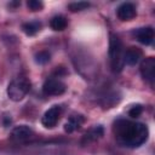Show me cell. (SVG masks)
Listing matches in <instances>:
<instances>
[{
    "label": "cell",
    "instance_id": "cell-1",
    "mask_svg": "<svg viewBox=\"0 0 155 155\" xmlns=\"http://www.w3.org/2000/svg\"><path fill=\"white\" fill-rule=\"evenodd\" d=\"M113 132L119 144L126 148H138L147 142L149 130L142 122L119 119L113 125Z\"/></svg>",
    "mask_w": 155,
    "mask_h": 155
},
{
    "label": "cell",
    "instance_id": "cell-2",
    "mask_svg": "<svg viewBox=\"0 0 155 155\" xmlns=\"http://www.w3.org/2000/svg\"><path fill=\"white\" fill-rule=\"evenodd\" d=\"M124 53H125V50H124L122 41L120 40V38L116 34L110 33L109 34V50H108V54H109V63H110L111 71L120 73L124 69V65H125Z\"/></svg>",
    "mask_w": 155,
    "mask_h": 155
},
{
    "label": "cell",
    "instance_id": "cell-3",
    "mask_svg": "<svg viewBox=\"0 0 155 155\" xmlns=\"http://www.w3.org/2000/svg\"><path fill=\"white\" fill-rule=\"evenodd\" d=\"M30 90V81L25 76H18L10 81L7 86V96L13 102L22 101Z\"/></svg>",
    "mask_w": 155,
    "mask_h": 155
},
{
    "label": "cell",
    "instance_id": "cell-4",
    "mask_svg": "<svg viewBox=\"0 0 155 155\" xmlns=\"http://www.w3.org/2000/svg\"><path fill=\"white\" fill-rule=\"evenodd\" d=\"M65 84L56 78L47 79L42 85V93L46 96H61L65 92Z\"/></svg>",
    "mask_w": 155,
    "mask_h": 155
},
{
    "label": "cell",
    "instance_id": "cell-5",
    "mask_svg": "<svg viewBox=\"0 0 155 155\" xmlns=\"http://www.w3.org/2000/svg\"><path fill=\"white\" fill-rule=\"evenodd\" d=\"M62 111H63V108L61 105H52L44 113L41 117V124L46 128H53L58 124L62 116Z\"/></svg>",
    "mask_w": 155,
    "mask_h": 155
},
{
    "label": "cell",
    "instance_id": "cell-6",
    "mask_svg": "<svg viewBox=\"0 0 155 155\" xmlns=\"http://www.w3.org/2000/svg\"><path fill=\"white\" fill-rule=\"evenodd\" d=\"M34 136V131L31 127L27 125H19L11 130L10 132V139L16 143H23L29 140Z\"/></svg>",
    "mask_w": 155,
    "mask_h": 155
},
{
    "label": "cell",
    "instance_id": "cell-7",
    "mask_svg": "<svg viewBox=\"0 0 155 155\" xmlns=\"http://www.w3.org/2000/svg\"><path fill=\"white\" fill-rule=\"evenodd\" d=\"M142 78L148 81L150 85L154 84L155 79V58L154 57H147L142 61L140 67H139Z\"/></svg>",
    "mask_w": 155,
    "mask_h": 155
},
{
    "label": "cell",
    "instance_id": "cell-8",
    "mask_svg": "<svg viewBox=\"0 0 155 155\" xmlns=\"http://www.w3.org/2000/svg\"><path fill=\"white\" fill-rule=\"evenodd\" d=\"M137 15V8L133 2H124L116 10V16L120 21H131Z\"/></svg>",
    "mask_w": 155,
    "mask_h": 155
},
{
    "label": "cell",
    "instance_id": "cell-9",
    "mask_svg": "<svg viewBox=\"0 0 155 155\" xmlns=\"http://www.w3.org/2000/svg\"><path fill=\"white\" fill-rule=\"evenodd\" d=\"M103 134H104V128H103L101 125L93 126V127H91V128L82 136V138H81V144H82V145H87V144H90V143H93V142L101 139V138L103 137Z\"/></svg>",
    "mask_w": 155,
    "mask_h": 155
},
{
    "label": "cell",
    "instance_id": "cell-10",
    "mask_svg": "<svg viewBox=\"0 0 155 155\" xmlns=\"http://www.w3.org/2000/svg\"><path fill=\"white\" fill-rule=\"evenodd\" d=\"M136 39L143 45H150L154 41V29L151 27H143L134 31Z\"/></svg>",
    "mask_w": 155,
    "mask_h": 155
},
{
    "label": "cell",
    "instance_id": "cell-11",
    "mask_svg": "<svg viewBox=\"0 0 155 155\" xmlns=\"http://www.w3.org/2000/svg\"><path fill=\"white\" fill-rule=\"evenodd\" d=\"M142 56H143V52H142L140 48L131 46L124 53V62L126 64H128V65H134L140 61Z\"/></svg>",
    "mask_w": 155,
    "mask_h": 155
},
{
    "label": "cell",
    "instance_id": "cell-12",
    "mask_svg": "<svg viewBox=\"0 0 155 155\" xmlns=\"http://www.w3.org/2000/svg\"><path fill=\"white\" fill-rule=\"evenodd\" d=\"M84 122H85L84 115H80V114H78V115H71V116L68 119V121L65 122V125H64V131H65L67 133H73V132H75L76 130H79V128L82 126Z\"/></svg>",
    "mask_w": 155,
    "mask_h": 155
},
{
    "label": "cell",
    "instance_id": "cell-13",
    "mask_svg": "<svg viewBox=\"0 0 155 155\" xmlns=\"http://www.w3.org/2000/svg\"><path fill=\"white\" fill-rule=\"evenodd\" d=\"M67 25H68V21H67V18H65L64 16H62V15L53 16V17L51 18V21H50V27H51L53 30H56V31H62V30H64V29L67 28Z\"/></svg>",
    "mask_w": 155,
    "mask_h": 155
},
{
    "label": "cell",
    "instance_id": "cell-14",
    "mask_svg": "<svg viewBox=\"0 0 155 155\" xmlns=\"http://www.w3.org/2000/svg\"><path fill=\"white\" fill-rule=\"evenodd\" d=\"M41 28V23L38 21H31V22H27L22 24V30L28 35V36H33L35 35Z\"/></svg>",
    "mask_w": 155,
    "mask_h": 155
},
{
    "label": "cell",
    "instance_id": "cell-15",
    "mask_svg": "<svg viewBox=\"0 0 155 155\" xmlns=\"http://www.w3.org/2000/svg\"><path fill=\"white\" fill-rule=\"evenodd\" d=\"M90 7V2L86 1H75V2H70L68 5V8L71 12H79V11H84L86 8Z\"/></svg>",
    "mask_w": 155,
    "mask_h": 155
},
{
    "label": "cell",
    "instance_id": "cell-16",
    "mask_svg": "<svg viewBox=\"0 0 155 155\" xmlns=\"http://www.w3.org/2000/svg\"><path fill=\"white\" fill-rule=\"evenodd\" d=\"M50 52L46 51V50H42V51H39L35 53V62L38 64H46L48 61H50Z\"/></svg>",
    "mask_w": 155,
    "mask_h": 155
},
{
    "label": "cell",
    "instance_id": "cell-17",
    "mask_svg": "<svg viewBox=\"0 0 155 155\" xmlns=\"http://www.w3.org/2000/svg\"><path fill=\"white\" fill-rule=\"evenodd\" d=\"M27 7L33 11V12H36V11H41L42 7H44V4L39 0H28L27 1Z\"/></svg>",
    "mask_w": 155,
    "mask_h": 155
},
{
    "label": "cell",
    "instance_id": "cell-18",
    "mask_svg": "<svg viewBox=\"0 0 155 155\" xmlns=\"http://www.w3.org/2000/svg\"><path fill=\"white\" fill-rule=\"evenodd\" d=\"M142 111H143V107H142L140 104H136V105H133V107L128 110V115H130L131 117H138V116L142 114Z\"/></svg>",
    "mask_w": 155,
    "mask_h": 155
}]
</instances>
